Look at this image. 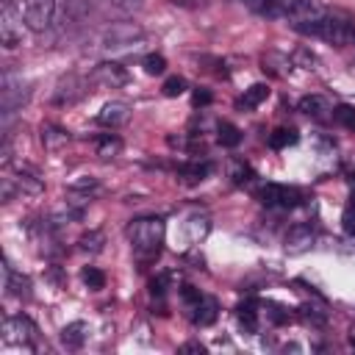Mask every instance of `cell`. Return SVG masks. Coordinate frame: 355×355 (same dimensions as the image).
I'll use <instances>...</instances> for the list:
<instances>
[{"mask_svg":"<svg viewBox=\"0 0 355 355\" xmlns=\"http://www.w3.org/2000/svg\"><path fill=\"white\" fill-rule=\"evenodd\" d=\"M164 233H166V225L161 216H141V219L130 222L128 239H130V247H133V255L139 263H150L158 258Z\"/></svg>","mask_w":355,"mask_h":355,"instance_id":"6da1fadb","label":"cell"},{"mask_svg":"<svg viewBox=\"0 0 355 355\" xmlns=\"http://www.w3.org/2000/svg\"><path fill=\"white\" fill-rule=\"evenodd\" d=\"M300 33H308V36H316V39H324L330 44H352L355 42V22L347 19V17H336V14H324L322 19L316 22H308V25H300L297 28Z\"/></svg>","mask_w":355,"mask_h":355,"instance_id":"7a4b0ae2","label":"cell"},{"mask_svg":"<svg viewBox=\"0 0 355 355\" xmlns=\"http://www.w3.org/2000/svg\"><path fill=\"white\" fill-rule=\"evenodd\" d=\"M31 97L28 83H22V78L6 72L3 75V89H0V105H3V116H11L17 108H22V103Z\"/></svg>","mask_w":355,"mask_h":355,"instance_id":"3957f363","label":"cell"},{"mask_svg":"<svg viewBox=\"0 0 355 355\" xmlns=\"http://www.w3.org/2000/svg\"><path fill=\"white\" fill-rule=\"evenodd\" d=\"M36 336H39V330H36V324L28 319V316H8L6 322H3V341L6 344H19V347H31L33 341H36Z\"/></svg>","mask_w":355,"mask_h":355,"instance_id":"277c9868","label":"cell"},{"mask_svg":"<svg viewBox=\"0 0 355 355\" xmlns=\"http://www.w3.org/2000/svg\"><path fill=\"white\" fill-rule=\"evenodd\" d=\"M258 200H261L263 205H269V208H294V205H300L302 194H300V189H294V186L266 183V186L258 189Z\"/></svg>","mask_w":355,"mask_h":355,"instance_id":"5b68a950","label":"cell"},{"mask_svg":"<svg viewBox=\"0 0 355 355\" xmlns=\"http://www.w3.org/2000/svg\"><path fill=\"white\" fill-rule=\"evenodd\" d=\"M58 11V0H28L25 3V25L31 31H44L53 25Z\"/></svg>","mask_w":355,"mask_h":355,"instance_id":"8992f818","label":"cell"},{"mask_svg":"<svg viewBox=\"0 0 355 355\" xmlns=\"http://www.w3.org/2000/svg\"><path fill=\"white\" fill-rule=\"evenodd\" d=\"M22 28H25V22H22V14L17 11V6H3L0 8V42H3V47H17L19 42H22Z\"/></svg>","mask_w":355,"mask_h":355,"instance_id":"52a82bcc","label":"cell"},{"mask_svg":"<svg viewBox=\"0 0 355 355\" xmlns=\"http://www.w3.org/2000/svg\"><path fill=\"white\" fill-rule=\"evenodd\" d=\"M313 241H316L313 227L305 225V222H300V225L288 227V233H286V244H283V247H286V252L300 255V252H308V250L313 247Z\"/></svg>","mask_w":355,"mask_h":355,"instance_id":"ba28073f","label":"cell"},{"mask_svg":"<svg viewBox=\"0 0 355 355\" xmlns=\"http://www.w3.org/2000/svg\"><path fill=\"white\" fill-rule=\"evenodd\" d=\"M128 119H130V105L122 103V100H111V103H105L103 111L97 114V122L105 125V128H119V125H125Z\"/></svg>","mask_w":355,"mask_h":355,"instance_id":"9c48e42d","label":"cell"},{"mask_svg":"<svg viewBox=\"0 0 355 355\" xmlns=\"http://www.w3.org/2000/svg\"><path fill=\"white\" fill-rule=\"evenodd\" d=\"M139 36H141V28H136V25H116V28L105 31L103 42H105V47H122V44H133V39H139Z\"/></svg>","mask_w":355,"mask_h":355,"instance_id":"30bf717a","label":"cell"},{"mask_svg":"<svg viewBox=\"0 0 355 355\" xmlns=\"http://www.w3.org/2000/svg\"><path fill=\"white\" fill-rule=\"evenodd\" d=\"M300 111L308 114V116H313V119H327V116H333V105H330L324 97H319V94L302 97V100H300Z\"/></svg>","mask_w":355,"mask_h":355,"instance_id":"8fae6325","label":"cell"},{"mask_svg":"<svg viewBox=\"0 0 355 355\" xmlns=\"http://www.w3.org/2000/svg\"><path fill=\"white\" fill-rule=\"evenodd\" d=\"M86 338H89V324L86 322H72L61 330V344L67 349H80L86 344Z\"/></svg>","mask_w":355,"mask_h":355,"instance_id":"7c38bea8","label":"cell"},{"mask_svg":"<svg viewBox=\"0 0 355 355\" xmlns=\"http://www.w3.org/2000/svg\"><path fill=\"white\" fill-rule=\"evenodd\" d=\"M94 80H100V83H108V86H122L125 80H128V72L119 67V64H100L97 69H94Z\"/></svg>","mask_w":355,"mask_h":355,"instance_id":"4fadbf2b","label":"cell"},{"mask_svg":"<svg viewBox=\"0 0 355 355\" xmlns=\"http://www.w3.org/2000/svg\"><path fill=\"white\" fill-rule=\"evenodd\" d=\"M216 311H219V305L214 297H200V302L191 305V319L197 324H211L216 319Z\"/></svg>","mask_w":355,"mask_h":355,"instance_id":"5bb4252c","label":"cell"},{"mask_svg":"<svg viewBox=\"0 0 355 355\" xmlns=\"http://www.w3.org/2000/svg\"><path fill=\"white\" fill-rule=\"evenodd\" d=\"M67 141H69V133H67V130H61V128H55V125H44V128H42V144H44V150L58 153Z\"/></svg>","mask_w":355,"mask_h":355,"instance_id":"9a60e30c","label":"cell"},{"mask_svg":"<svg viewBox=\"0 0 355 355\" xmlns=\"http://www.w3.org/2000/svg\"><path fill=\"white\" fill-rule=\"evenodd\" d=\"M266 97H269V86H266V83H252V86L239 97V108H247V111H250V108H258Z\"/></svg>","mask_w":355,"mask_h":355,"instance_id":"2e32d148","label":"cell"},{"mask_svg":"<svg viewBox=\"0 0 355 355\" xmlns=\"http://www.w3.org/2000/svg\"><path fill=\"white\" fill-rule=\"evenodd\" d=\"M6 288H8V294H14V297H31V280H28L25 275L14 272L11 266H6Z\"/></svg>","mask_w":355,"mask_h":355,"instance_id":"e0dca14e","label":"cell"},{"mask_svg":"<svg viewBox=\"0 0 355 355\" xmlns=\"http://www.w3.org/2000/svg\"><path fill=\"white\" fill-rule=\"evenodd\" d=\"M75 75H69V78H64L61 83H58V89H55V103L58 105H64V103H75L78 97H80V89H75Z\"/></svg>","mask_w":355,"mask_h":355,"instance_id":"ac0fdd59","label":"cell"},{"mask_svg":"<svg viewBox=\"0 0 355 355\" xmlns=\"http://www.w3.org/2000/svg\"><path fill=\"white\" fill-rule=\"evenodd\" d=\"M250 11L261 14V17H272V19H280V11H277V0H241Z\"/></svg>","mask_w":355,"mask_h":355,"instance_id":"d6986e66","label":"cell"},{"mask_svg":"<svg viewBox=\"0 0 355 355\" xmlns=\"http://www.w3.org/2000/svg\"><path fill=\"white\" fill-rule=\"evenodd\" d=\"M216 133H219L216 139H219L222 147H236V144H241V130H239L233 122H222Z\"/></svg>","mask_w":355,"mask_h":355,"instance_id":"ffe728a7","label":"cell"},{"mask_svg":"<svg viewBox=\"0 0 355 355\" xmlns=\"http://www.w3.org/2000/svg\"><path fill=\"white\" fill-rule=\"evenodd\" d=\"M294 141H297V133H294L291 128H277V130L269 133V144H272L275 150H283V147H288V144H294Z\"/></svg>","mask_w":355,"mask_h":355,"instance_id":"44dd1931","label":"cell"},{"mask_svg":"<svg viewBox=\"0 0 355 355\" xmlns=\"http://www.w3.org/2000/svg\"><path fill=\"white\" fill-rule=\"evenodd\" d=\"M119 150H122V141L116 136H103L97 141V155L100 158H114V155H119Z\"/></svg>","mask_w":355,"mask_h":355,"instance_id":"7402d4cb","label":"cell"},{"mask_svg":"<svg viewBox=\"0 0 355 355\" xmlns=\"http://www.w3.org/2000/svg\"><path fill=\"white\" fill-rule=\"evenodd\" d=\"M80 250L83 252H100L103 250V244H105V236L100 233V230H89L86 236H80Z\"/></svg>","mask_w":355,"mask_h":355,"instance_id":"603a6c76","label":"cell"},{"mask_svg":"<svg viewBox=\"0 0 355 355\" xmlns=\"http://www.w3.org/2000/svg\"><path fill=\"white\" fill-rule=\"evenodd\" d=\"M239 322H241L250 333H255V330H258V311H255V302L239 305Z\"/></svg>","mask_w":355,"mask_h":355,"instance_id":"cb8c5ba5","label":"cell"},{"mask_svg":"<svg viewBox=\"0 0 355 355\" xmlns=\"http://www.w3.org/2000/svg\"><path fill=\"white\" fill-rule=\"evenodd\" d=\"M333 122L344 125L347 130H355V108L352 105H336L333 108Z\"/></svg>","mask_w":355,"mask_h":355,"instance_id":"d4e9b609","label":"cell"},{"mask_svg":"<svg viewBox=\"0 0 355 355\" xmlns=\"http://www.w3.org/2000/svg\"><path fill=\"white\" fill-rule=\"evenodd\" d=\"M80 277H83V283H86L89 288H94V291L105 286V275H103L97 266H86V269L80 272Z\"/></svg>","mask_w":355,"mask_h":355,"instance_id":"484cf974","label":"cell"},{"mask_svg":"<svg viewBox=\"0 0 355 355\" xmlns=\"http://www.w3.org/2000/svg\"><path fill=\"white\" fill-rule=\"evenodd\" d=\"M144 72L147 75H161L164 69H166V58L164 55H158V53H150V55H144Z\"/></svg>","mask_w":355,"mask_h":355,"instance_id":"4316f807","label":"cell"},{"mask_svg":"<svg viewBox=\"0 0 355 355\" xmlns=\"http://www.w3.org/2000/svg\"><path fill=\"white\" fill-rule=\"evenodd\" d=\"M161 92H164V97H180V94L186 92V80H183V78H178V75H172V78H166V80H164Z\"/></svg>","mask_w":355,"mask_h":355,"instance_id":"83f0119b","label":"cell"},{"mask_svg":"<svg viewBox=\"0 0 355 355\" xmlns=\"http://www.w3.org/2000/svg\"><path fill=\"white\" fill-rule=\"evenodd\" d=\"M17 186H19L22 194H39L42 191V183L36 178H31V175H19L17 178Z\"/></svg>","mask_w":355,"mask_h":355,"instance_id":"f1b7e54d","label":"cell"},{"mask_svg":"<svg viewBox=\"0 0 355 355\" xmlns=\"http://www.w3.org/2000/svg\"><path fill=\"white\" fill-rule=\"evenodd\" d=\"M341 222H344V230H347V233H355V205H347V208H344Z\"/></svg>","mask_w":355,"mask_h":355,"instance_id":"f546056e","label":"cell"},{"mask_svg":"<svg viewBox=\"0 0 355 355\" xmlns=\"http://www.w3.org/2000/svg\"><path fill=\"white\" fill-rule=\"evenodd\" d=\"M175 6H180V8H202L208 0H172Z\"/></svg>","mask_w":355,"mask_h":355,"instance_id":"4dcf8cb0","label":"cell"},{"mask_svg":"<svg viewBox=\"0 0 355 355\" xmlns=\"http://www.w3.org/2000/svg\"><path fill=\"white\" fill-rule=\"evenodd\" d=\"M211 103V92H194V105H208Z\"/></svg>","mask_w":355,"mask_h":355,"instance_id":"1f68e13d","label":"cell"},{"mask_svg":"<svg viewBox=\"0 0 355 355\" xmlns=\"http://www.w3.org/2000/svg\"><path fill=\"white\" fill-rule=\"evenodd\" d=\"M164 283H166V277H158V280H153V283H150V291H153V294H158V297H161V294H164V291H166V288H164Z\"/></svg>","mask_w":355,"mask_h":355,"instance_id":"d6a6232c","label":"cell"},{"mask_svg":"<svg viewBox=\"0 0 355 355\" xmlns=\"http://www.w3.org/2000/svg\"><path fill=\"white\" fill-rule=\"evenodd\" d=\"M111 3H114L116 8H125V11H130V8H136L141 0H111Z\"/></svg>","mask_w":355,"mask_h":355,"instance_id":"836d02e7","label":"cell"},{"mask_svg":"<svg viewBox=\"0 0 355 355\" xmlns=\"http://www.w3.org/2000/svg\"><path fill=\"white\" fill-rule=\"evenodd\" d=\"M180 352H205V347H202V344H197V341H189V344H183V347H180Z\"/></svg>","mask_w":355,"mask_h":355,"instance_id":"e575fe53","label":"cell"},{"mask_svg":"<svg viewBox=\"0 0 355 355\" xmlns=\"http://www.w3.org/2000/svg\"><path fill=\"white\" fill-rule=\"evenodd\" d=\"M19 0H3V6H17Z\"/></svg>","mask_w":355,"mask_h":355,"instance_id":"d590c367","label":"cell"},{"mask_svg":"<svg viewBox=\"0 0 355 355\" xmlns=\"http://www.w3.org/2000/svg\"><path fill=\"white\" fill-rule=\"evenodd\" d=\"M349 344H352V347H355V330H352V333H349Z\"/></svg>","mask_w":355,"mask_h":355,"instance_id":"8d00e7d4","label":"cell"}]
</instances>
